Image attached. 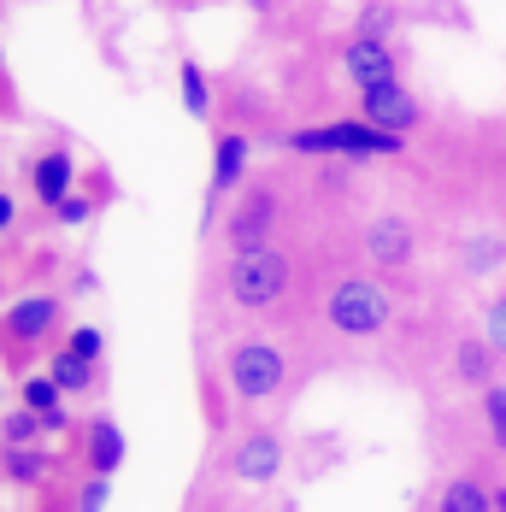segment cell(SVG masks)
<instances>
[{"mask_svg": "<svg viewBox=\"0 0 506 512\" xmlns=\"http://www.w3.org/2000/svg\"><path fill=\"white\" fill-rule=\"evenodd\" d=\"M277 148L301 159H348V165H377V159H401L406 136H389L365 118H324V124H301V130H277Z\"/></svg>", "mask_w": 506, "mask_h": 512, "instance_id": "6da1fadb", "label": "cell"}, {"mask_svg": "<svg viewBox=\"0 0 506 512\" xmlns=\"http://www.w3.org/2000/svg\"><path fill=\"white\" fill-rule=\"evenodd\" d=\"M318 312H324L330 336H342V342H377L383 330H395L401 301H395L389 283H377V277H365V271H348V277H336V283L324 289Z\"/></svg>", "mask_w": 506, "mask_h": 512, "instance_id": "7a4b0ae2", "label": "cell"}, {"mask_svg": "<svg viewBox=\"0 0 506 512\" xmlns=\"http://www.w3.org/2000/svg\"><path fill=\"white\" fill-rule=\"evenodd\" d=\"M295 289V254L289 248H236L224 259V301L236 312H277Z\"/></svg>", "mask_w": 506, "mask_h": 512, "instance_id": "3957f363", "label": "cell"}, {"mask_svg": "<svg viewBox=\"0 0 506 512\" xmlns=\"http://www.w3.org/2000/svg\"><path fill=\"white\" fill-rule=\"evenodd\" d=\"M283 383H289V354L271 336H236L224 348V389H230V401H242V407L277 401Z\"/></svg>", "mask_w": 506, "mask_h": 512, "instance_id": "277c9868", "label": "cell"}, {"mask_svg": "<svg viewBox=\"0 0 506 512\" xmlns=\"http://www.w3.org/2000/svg\"><path fill=\"white\" fill-rule=\"evenodd\" d=\"M253 183V136L236 124L212 130V171H206V212H201V236L224 230V206L236 201Z\"/></svg>", "mask_w": 506, "mask_h": 512, "instance_id": "5b68a950", "label": "cell"}, {"mask_svg": "<svg viewBox=\"0 0 506 512\" xmlns=\"http://www.w3.org/2000/svg\"><path fill=\"white\" fill-rule=\"evenodd\" d=\"M65 307H71V301H65V295H53V289L18 295L12 307L0 312V359L18 371L36 348H48L53 336H59V324H65Z\"/></svg>", "mask_w": 506, "mask_h": 512, "instance_id": "8992f818", "label": "cell"}, {"mask_svg": "<svg viewBox=\"0 0 506 512\" xmlns=\"http://www.w3.org/2000/svg\"><path fill=\"white\" fill-rule=\"evenodd\" d=\"M283 212H289V195L271 177H253L248 189L224 206V242H230V254L236 248H271L277 230H283Z\"/></svg>", "mask_w": 506, "mask_h": 512, "instance_id": "52a82bcc", "label": "cell"}, {"mask_svg": "<svg viewBox=\"0 0 506 512\" xmlns=\"http://www.w3.org/2000/svg\"><path fill=\"white\" fill-rule=\"evenodd\" d=\"M336 71H342V83L354 95H371L383 83H401V53H395V42H371V36H354L348 30L336 42Z\"/></svg>", "mask_w": 506, "mask_h": 512, "instance_id": "ba28073f", "label": "cell"}, {"mask_svg": "<svg viewBox=\"0 0 506 512\" xmlns=\"http://www.w3.org/2000/svg\"><path fill=\"white\" fill-rule=\"evenodd\" d=\"M289 460V448H283V436L271 430V424H248L230 448H224V471L236 477V483H248V489H271L277 483V471Z\"/></svg>", "mask_w": 506, "mask_h": 512, "instance_id": "9c48e42d", "label": "cell"}, {"mask_svg": "<svg viewBox=\"0 0 506 512\" xmlns=\"http://www.w3.org/2000/svg\"><path fill=\"white\" fill-rule=\"evenodd\" d=\"M359 248H365V259L377 271H412L418 265V224L406 212H371Z\"/></svg>", "mask_w": 506, "mask_h": 512, "instance_id": "30bf717a", "label": "cell"}, {"mask_svg": "<svg viewBox=\"0 0 506 512\" xmlns=\"http://www.w3.org/2000/svg\"><path fill=\"white\" fill-rule=\"evenodd\" d=\"M24 183H30V201L53 212V206L77 189V154H71V142H48V148H36V154L24 159Z\"/></svg>", "mask_w": 506, "mask_h": 512, "instance_id": "8fae6325", "label": "cell"}, {"mask_svg": "<svg viewBox=\"0 0 506 512\" xmlns=\"http://www.w3.org/2000/svg\"><path fill=\"white\" fill-rule=\"evenodd\" d=\"M354 112L365 118V124L389 130V136H412V130L424 124V101L406 89V77H401V83H383V89H371V95H359Z\"/></svg>", "mask_w": 506, "mask_h": 512, "instance_id": "7c38bea8", "label": "cell"}, {"mask_svg": "<svg viewBox=\"0 0 506 512\" xmlns=\"http://www.w3.org/2000/svg\"><path fill=\"white\" fill-rule=\"evenodd\" d=\"M77 442H83V465L101 471V477H118L124 460H130V436H124V424H118L112 412H95V418L77 430Z\"/></svg>", "mask_w": 506, "mask_h": 512, "instance_id": "4fadbf2b", "label": "cell"}, {"mask_svg": "<svg viewBox=\"0 0 506 512\" xmlns=\"http://www.w3.org/2000/svg\"><path fill=\"white\" fill-rule=\"evenodd\" d=\"M448 371H454L459 389L483 395L489 383H501V354L489 348V336H483V330H471V336H459V342H454V354H448Z\"/></svg>", "mask_w": 506, "mask_h": 512, "instance_id": "5bb4252c", "label": "cell"}, {"mask_svg": "<svg viewBox=\"0 0 506 512\" xmlns=\"http://www.w3.org/2000/svg\"><path fill=\"white\" fill-rule=\"evenodd\" d=\"M48 377L71 395V401H95V395L106 389V365H89V359L65 354V348H53L48 354Z\"/></svg>", "mask_w": 506, "mask_h": 512, "instance_id": "9a60e30c", "label": "cell"}, {"mask_svg": "<svg viewBox=\"0 0 506 512\" xmlns=\"http://www.w3.org/2000/svg\"><path fill=\"white\" fill-rule=\"evenodd\" d=\"M177 95H183V112H189L195 124H212V118H218V89H212V77H206V65L195 53L177 59Z\"/></svg>", "mask_w": 506, "mask_h": 512, "instance_id": "2e32d148", "label": "cell"}, {"mask_svg": "<svg viewBox=\"0 0 506 512\" xmlns=\"http://www.w3.org/2000/svg\"><path fill=\"white\" fill-rule=\"evenodd\" d=\"M430 512H495V483H483V477H448L442 489H436V501Z\"/></svg>", "mask_w": 506, "mask_h": 512, "instance_id": "e0dca14e", "label": "cell"}, {"mask_svg": "<svg viewBox=\"0 0 506 512\" xmlns=\"http://www.w3.org/2000/svg\"><path fill=\"white\" fill-rule=\"evenodd\" d=\"M53 471V448L42 442V448H6L0 442V477L6 483H18V489H42Z\"/></svg>", "mask_w": 506, "mask_h": 512, "instance_id": "ac0fdd59", "label": "cell"}, {"mask_svg": "<svg viewBox=\"0 0 506 512\" xmlns=\"http://www.w3.org/2000/svg\"><path fill=\"white\" fill-rule=\"evenodd\" d=\"M501 265H506V236H489V230H477V236H465V242H459V271H465L471 283L495 277Z\"/></svg>", "mask_w": 506, "mask_h": 512, "instance_id": "d6986e66", "label": "cell"}, {"mask_svg": "<svg viewBox=\"0 0 506 512\" xmlns=\"http://www.w3.org/2000/svg\"><path fill=\"white\" fill-rule=\"evenodd\" d=\"M406 24L401 0H359L354 6V36H371V42H395Z\"/></svg>", "mask_w": 506, "mask_h": 512, "instance_id": "ffe728a7", "label": "cell"}, {"mask_svg": "<svg viewBox=\"0 0 506 512\" xmlns=\"http://www.w3.org/2000/svg\"><path fill=\"white\" fill-rule=\"evenodd\" d=\"M0 442H6V448H42V442H48L42 412H30L24 401H18V407H6V412H0Z\"/></svg>", "mask_w": 506, "mask_h": 512, "instance_id": "44dd1931", "label": "cell"}, {"mask_svg": "<svg viewBox=\"0 0 506 512\" xmlns=\"http://www.w3.org/2000/svg\"><path fill=\"white\" fill-rule=\"evenodd\" d=\"M477 418H483L489 448H495V454H506V383H489V389L477 395Z\"/></svg>", "mask_w": 506, "mask_h": 512, "instance_id": "7402d4cb", "label": "cell"}, {"mask_svg": "<svg viewBox=\"0 0 506 512\" xmlns=\"http://www.w3.org/2000/svg\"><path fill=\"white\" fill-rule=\"evenodd\" d=\"M18 401H24L30 412H53V407H65L71 395H65L59 383H53L48 371H36V377H18Z\"/></svg>", "mask_w": 506, "mask_h": 512, "instance_id": "603a6c76", "label": "cell"}, {"mask_svg": "<svg viewBox=\"0 0 506 512\" xmlns=\"http://www.w3.org/2000/svg\"><path fill=\"white\" fill-rule=\"evenodd\" d=\"M59 348L77 359H89V365H106V330L101 324H71L65 336H59Z\"/></svg>", "mask_w": 506, "mask_h": 512, "instance_id": "cb8c5ba5", "label": "cell"}, {"mask_svg": "<svg viewBox=\"0 0 506 512\" xmlns=\"http://www.w3.org/2000/svg\"><path fill=\"white\" fill-rule=\"evenodd\" d=\"M106 507H112V477L89 471V477L71 489V512H106Z\"/></svg>", "mask_w": 506, "mask_h": 512, "instance_id": "d4e9b609", "label": "cell"}, {"mask_svg": "<svg viewBox=\"0 0 506 512\" xmlns=\"http://www.w3.org/2000/svg\"><path fill=\"white\" fill-rule=\"evenodd\" d=\"M48 218H53V224H65V230H83V224L95 218V195H77V189H71V195L53 206Z\"/></svg>", "mask_w": 506, "mask_h": 512, "instance_id": "484cf974", "label": "cell"}, {"mask_svg": "<svg viewBox=\"0 0 506 512\" xmlns=\"http://www.w3.org/2000/svg\"><path fill=\"white\" fill-rule=\"evenodd\" d=\"M483 336H489V348L506 359V289L483 301Z\"/></svg>", "mask_w": 506, "mask_h": 512, "instance_id": "4316f807", "label": "cell"}, {"mask_svg": "<svg viewBox=\"0 0 506 512\" xmlns=\"http://www.w3.org/2000/svg\"><path fill=\"white\" fill-rule=\"evenodd\" d=\"M42 424H48V442H53V436H71V430H77V424H71V407L42 412Z\"/></svg>", "mask_w": 506, "mask_h": 512, "instance_id": "83f0119b", "label": "cell"}, {"mask_svg": "<svg viewBox=\"0 0 506 512\" xmlns=\"http://www.w3.org/2000/svg\"><path fill=\"white\" fill-rule=\"evenodd\" d=\"M12 224H18V195H12V189H0V236H6Z\"/></svg>", "mask_w": 506, "mask_h": 512, "instance_id": "f1b7e54d", "label": "cell"}, {"mask_svg": "<svg viewBox=\"0 0 506 512\" xmlns=\"http://www.w3.org/2000/svg\"><path fill=\"white\" fill-rule=\"evenodd\" d=\"M95 289H101V277H95V271H89V265H83V271H77V277H71V295H95Z\"/></svg>", "mask_w": 506, "mask_h": 512, "instance_id": "f546056e", "label": "cell"}, {"mask_svg": "<svg viewBox=\"0 0 506 512\" xmlns=\"http://www.w3.org/2000/svg\"><path fill=\"white\" fill-rule=\"evenodd\" d=\"M495 512H506V483H495Z\"/></svg>", "mask_w": 506, "mask_h": 512, "instance_id": "4dcf8cb0", "label": "cell"}, {"mask_svg": "<svg viewBox=\"0 0 506 512\" xmlns=\"http://www.w3.org/2000/svg\"><path fill=\"white\" fill-rule=\"evenodd\" d=\"M0 71H6V48H0Z\"/></svg>", "mask_w": 506, "mask_h": 512, "instance_id": "1f68e13d", "label": "cell"}, {"mask_svg": "<svg viewBox=\"0 0 506 512\" xmlns=\"http://www.w3.org/2000/svg\"><path fill=\"white\" fill-rule=\"evenodd\" d=\"M0 412H6V389H0Z\"/></svg>", "mask_w": 506, "mask_h": 512, "instance_id": "d6a6232c", "label": "cell"}, {"mask_svg": "<svg viewBox=\"0 0 506 512\" xmlns=\"http://www.w3.org/2000/svg\"><path fill=\"white\" fill-rule=\"evenodd\" d=\"M195 512H218V507H195Z\"/></svg>", "mask_w": 506, "mask_h": 512, "instance_id": "836d02e7", "label": "cell"}]
</instances>
